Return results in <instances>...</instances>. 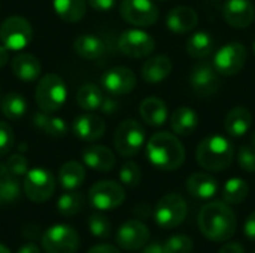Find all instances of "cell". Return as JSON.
Returning a JSON list of instances; mask_svg holds the SVG:
<instances>
[{"mask_svg": "<svg viewBox=\"0 0 255 253\" xmlns=\"http://www.w3.org/2000/svg\"><path fill=\"white\" fill-rule=\"evenodd\" d=\"M200 233L211 242L230 240L238 228V218L224 201H212L202 207L199 213Z\"/></svg>", "mask_w": 255, "mask_h": 253, "instance_id": "1", "label": "cell"}, {"mask_svg": "<svg viewBox=\"0 0 255 253\" xmlns=\"http://www.w3.org/2000/svg\"><path fill=\"white\" fill-rule=\"evenodd\" d=\"M146 157L155 169L173 171L184 164L185 149L175 134L160 131L149 137L146 143Z\"/></svg>", "mask_w": 255, "mask_h": 253, "instance_id": "2", "label": "cell"}, {"mask_svg": "<svg viewBox=\"0 0 255 253\" xmlns=\"http://www.w3.org/2000/svg\"><path fill=\"white\" fill-rule=\"evenodd\" d=\"M233 158V143L227 137L220 134L205 137L196 149V160L199 166L208 171H224L230 167Z\"/></svg>", "mask_w": 255, "mask_h": 253, "instance_id": "3", "label": "cell"}, {"mask_svg": "<svg viewBox=\"0 0 255 253\" xmlns=\"http://www.w3.org/2000/svg\"><path fill=\"white\" fill-rule=\"evenodd\" d=\"M67 98V88L64 81L54 73L40 78L34 89V100L37 107L46 113H55L63 107Z\"/></svg>", "mask_w": 255, "mask_h": 253, "instance_id": "4", "label": "cell"}, {"mask_svg": "<svg viewBox=\"0 0 255 253\" xmlns=\"http://www.w3.org/2000/svg\"><path fill=\"white\" fill-rule=\"evenodd\" d=\"M55 186L57 180L54 174L43 167L30 169L22 180V191L25 197L37 204L48 201L54 195Z\"/></svg>", "mask_w": 255, "mask_h": 253, "instance_id": "5", "label": "cell"}, {"mask_svg": "<svg viewBox=\"0 0 255 253\" xmlns=\"http://www.w3.org/2000/svg\"><path fill=\"white\" fill-rule=\"evenodd\" d=\"M145 128L136 119L123 121L114 134V146L121 157H134L145 145Z\"/></svg>", "mask_w": 255, "mask_h": 253, "instance_id": "6", "label": "cell"}, {"mask_svg": "<svg viewBox=\"0 0 255 253\" xmlns=\"http://www.w3.org/2000/svg\"><path fill=\"white\" fill-rule=\"evenodd\" d=\"M40 245L45 253H76L79 249V234L69 225L57 224L42 234Z\"/></svg>", "mask_w": 255, "mask_h": 253, "instance_id": "7", "label": "cell"}, {"mask_svg": "<svg viewBox=\"0 0 255 253\" xmlns=\"http://www.w3.org/2000/svg\"><path fill=\"white\" fill-rule=\"evenodd\" d=\"M188 213L187 201L179 194H166L154 207V219L161 228L179 227Z\"/></svg>", "mask_w": 255, "mask_h": 253, "instance_id": "8", "label": "cell"}, {"mask_svg": "<svg viewBox=\"0 0 255 253\" xmlns=\"http://www.w3.org/2000/svg\"><path fill=\"white\" fill-rule=\"evenodd\" d=\"M126 200V191L123 185L115 180L96 182L88 191L90 204L100 212H108L120 207Z\"/></svg>", "mask_w": 255, "mask_h": 253, "instance_id": "9", "label": "cell"}, {"mask_svg": "<svg viewBox=\"0 0 255 253\" xmlns=\"http://www.w3.org/2000/svg\"><path fill=\"white\" fill-rule=\"evenodd\" d=\"M33 39V28L22 16H9L0 25V42L9 51H21L30 45Z\"/></svg>", "mask_w": 255, "mask_h": 253, "instance_id": "10", "label": "cell"}, {"mask_svg": "<svg viewBox=\"0 0 255 253\" xmlns=\"http://www.w3.org/2000/svg\"><path fill=\"white\" fill-rule=\"evenodd\" d=\"M120 13L126 22L136 27L154 25L160 15L154 0H121Z\"/></svg>", "mask_w": 255, "mask_h": 253, "instance_id": "11", "label": "cell"}, {"mask_svg": "<svg viewBox=\"0 0 255 253\" xmlns=\"http://www.w3.org/2000/svg\"><path fill=\"white\" fill-rule=\"evenodd\" d=\"M247 58L248 52L245 45L232 42L217 51L214 57V66L221 76H235L245 67Z\"/></svg>", "mask_w": 255, "mask_h": 253, "instance_id": "12", "label": "cell"}, {"mask_svg": "<svg viewBox=\"0 0 255 253\" xmlns=\"http://www.w3.org/2000/svg\"><path fill=\"white\" fill-rule=\"evenodd\" d=\"M120 51L131 58H143L154 52L155 40L151 34L143 30L131 28L126 30L118 39Z\"/></svg>", "mask_w": 255, "mask_h": 253, "instance_id": "13", "label": "cell"}, {"mask_svg": "<svg viewBox=\"0 0 255 253\" xmlns=\"http://www.w3.org/2000/svg\"><path fill=\"white\" fill-rule=\"evenodd\" d=\"M191 89L199 97H211L214 95L221 86V78L217 72L214 63L202 61L196 64L191 70L190 76Z\"/></svg>", "mask_w": 255, "mask_h": 253, "instance_id": "14", "label": "cell"}, {"mask_svg": "<svg viewBox=\"0 0 255 253\" xmlns=\"http://www.w3.org/2000/svg\"><path fill=\"white\" fill-rule=\"evenodd\" d=\"M149 240V230L148 227L137 219L126 221L115 234L117 245L124 251H139L148 245Z\"/></svg>", "mask_w": 255, "mask_h": 253, "instance_id": "15", "label": "cell"}, {"mask_svg": "<svg viewBox=\"0 0 255 253\" xmlns=\"http://www.w3.org/2000/svg\"><path fill=\"white\" fill-rule=\"evenodd\" d=\"M136 75L128 67H112L102 76L103 89L112 97H121L131 92L136 86Z\"/></svg>", "mask_w": 255, "mask_h": 253, "instance_id": "16", "label": "cell"}, {"mask_svg": "<svg viewBox=\"0 0 255 253\" xmlns=\"http://www.w3.org/2000/svg\"><path fill=\"white\" fill-rule=\"evenodd\" d=\"M226 22L235 28H247L255 18V7L250 0H226L223 4Z\"/></svg>", "mask_w": 255, "mask_h": 253, "instance_id": "17", "label": "cell"}, {"mask_svg": "<svg viewBox=\"0 0 255 253\" xmlns=\"http://www.w3.org/2000/svg\"><path fill=\"white\" fill-rule=\"evenodd\" d=\"M72 131L78 139L84 142H94L103 137L106 131V124L100 116L93 113H85L73 119Z\"/></svg>", "mask_w": 255, "mask_h": 253, "instance_id": "18", "label": "cell"}, {"mask_svg": "<svg viewBox=\"0 0 255 253\" xmlns=\"http://www.w3.org/2000/svg\"><path fill=\"white\" fill-rule=\"evenodd\" d=\"M197 24H199V15L190 6H178L172 9L166 16L167 28L176 34L190 33L197 27Z\"/></svg>", "mask_w": 255, "mask_h": 253, "instance_id": "19", "label": "cell"}, {"mask_svg": "<svg viewBox=\"0 0 255 253\" xmlns=\"http://www.w3.org/2000/svg\"><path fill=\"white\" fill-rule=\"evenodd\" d=\"M82 161L84 164L96 171H111L115 167V155L114 152L100 145L88 146L82 151Z\"/></svg>", "mask_w": 255, "mask_h": 253, "instance_id": "20", "label": "cell"}, {"mask_svg": "<svg viewBox=\"0 0 255 253\" xmlns=\"http://www.w3.org/2000/svg\"><path fill=\"white\" fill-rule=\"evenodd\" d=\"M217 179L208 173H193L187 179V191L197 200H211L218 194Z\"/></svg>", "mask_w": 255, "mask_h": 253, "instance_id": "21", "label": "cell"}, {"mask_svg": "<svg viewBox=\"0 0 255 253\" xmlns=\"http://www.w3.org/2000/svg\"><path fill=\"white\" fill-rule=\"evenodd\" d=\"M10 69L12 73L24 82H33L34 79L39 78L40 72H42V66L40 61L31 55V54H18L16 57L12 58L10 61Z\"/></svg>", "mask_w": 255, "mask_h": 253, "instance_id": "22", "label": "cell"}, {"mask_svg": "<svg viewBox=\"0 0 255 253\" xmlns=\"http://www.w3.org/2000/svg\"><path fill=\"white\" fill-rule=\"evenodd\" d=\"M173 64L167 55H155L145 61L142 66V78L148 84L163 82L172 73Z\"/></svg>", "mask_w": 255, "mask_h": 253, "instance_id": "23", "label": "cell"}, {"mask_svg": "<svg viewBox=\"0 0 255 253\" xmlns=\"http://www.w3.org/2000/svg\"><path fill=\"white\" fill-rule=\"evenodd\" d=\"M139 113H140V118L148 125H151V127H160L169 118L167 106L158 97H148V98H145L140 103Z\"/></svg>", "mask_w": 255, "mask_h": 253, "instance_id": "24", "label": "cell"}, {"mask_svg": "<svg viewBox=\"0 0 255 253\" xmlns=\"http://www.w3.org/2000/svg\"><path fill=\"white\" fill-rule=\"evenodd\" d=\"M253 125V115L247 107L238 106L232 109L224 121V128L229 136L232 137H242L245 136Z\"/></svg>", "mask_w": 255, "mask_h": 253, "instance_id": "25", "label": "cell"}, {"mask_svg": "<svg viewBox=\"0 0 255 253\" xmlns=\"http://www.w3.org/2000/svg\"><path fill=\"white\" fill-rule=\"evenodd\" d=\"M197 125H199V116L188 106L175 109L170 116V127L173 133L178 136H191L197 130Z\"/></svg>", "mask_w": 255, "mask_h": 253, "instance_id": "26", "label": "cell"}, {"mask_svg": "<svg viewBox=\"0 0 255 253\" xmlns=\"http://www.w3.org/2000/svg\"><path fill=\"white\" fill-rule=\"evenodd\" d=\"M85 180V169L78 161H67L60 167L58 183L66 191H75Z\"/></svg>", "mask_w": 255, "mask_h": 253, "instance_id": "27", "label": "cell"}, {"mask_svg": "<svg viewBox=\"0 0 255 253\" xmlns=\"http://www.w3.org/2000/svg\"><path fill=\"white\" fill-rule=\"evenodd\" d=\"M73 49L84 60H97L105 54L106 46L100 37L94 34H82L75 39Z\"/></svg>", "mask_w": 255, "mask_h": 253, "instance_id": "28", "label": "cell"}, {"mask_svg": "<svg viewBox=\"0 0 255 253\" xmlns=\"http://www.w3.org/2000/svg\"><path fill=\"white\" fill-rule=\"evenodd\" d=\"M185 48H187V52L190 57L202 60L212 54V51L215 48V40H214L212 34L208 31H196L188 37Z\"/></svg>", "mask_w": 255, "mask_h": 253, "instance_id": "29", "label": "cell"}, {"mask_svg": "<svg viewBox=\"0 0 255 253\" xmlns=\"http://www.w3.org/2000/svg\"><path fill=\"white\" fill-rule=\"evenodd\" d=\"M33 124L42 130L46 136H51V137H64L69 131V127L66 124L64 119L61 118H55V116H51V113H46V112H39L34 115L33 118Z\"/></svg>", "mask_w": 255, "mask_h": 253, "instance_id": "30", "label": "cell"}, {"mask_svg": "<svg viewBox=\"0 0 255 253\" xmlns=\"http://www.w3.org/2000/svg\"><path fill=\"white\" fill-rule=\"evenodd\" d=\"M55 13L66 22H78L87 12L85 0H54Z\"/></svg>", "mask_w": 255, "mask_h": 253, "instance_id": "31", "label": "cell"}, {"mask_svg": "<svg viewBox=\"0 0 255 253\" xmlns=\"http://www.w3.org/2000/svg\"><path fill=\"white\" fill-rule=\"evenodd\" d=\"M103 91L94 85V84H85L78 89L76 94V101L78 106L85 110V112H94V110H100V106L103 103Z\"/></svg>", "mask_w": 255, "mask_h": 253, "instance_id": "32", "label": "cell"}, {"mask_svg": "<svg viewBox=\"0 0 255 253\" xmlns=\"http://www.w3.org/2000/svg\"><path fill=\"white\" fill-rule=\"evenodd\" d=\"M0 109L4 118L9 121H19L27 110V101L25 98L18 92H9L6 94L0 101Z\"/></svg>", "mask_w": 255, "mask_h": 253, "instance_id": "33", "label": "cell"}, {"mask_svg": "<svg viewBox=\"0 0 255 253\" xmlns=\"http://www.w3.org/2000/svg\"><path fill=\"white\" fill-rule=\"evenodd\" d=\"M223 200L227 204H241L247 200L250 194L248 183L241 177L229 179L223 186Z\"/></svg>", "mask_w": 255, "mask_h": 253, "instance_id": "34", "label": "cell"}, {"mask_svg": "<svg viewBox=\"0 0 255 253\" xmlns=\"http://www.w3.org/2000/svg\"><path fill=\"white\" fill-rule=\"evenodd\" d=\"M85 206V197L75 191H67L64 194H61L57 200V210L61 216H75L78 215Z\"/></svg>", "mask_w": 255, "mask_h": 253, "instance_id": "35", "label": "cell"}, {"mask_svg": "<svg viewBox=\"0 0 255 253\" xmlns=\"http://www.w3.org/2000/svg\"><path fill=\"white\" fill-rule=\"evenodd\" d=\"M88 230L91 236L97 239H108L111 237V233H112L109 219L102 213H93L88 218Z\"/></svg>", "mask_w": 255, "mask_h": 253, "instance_id": "36", "label": "cell"}, {"mask_svg": "<svg viewBox=\"0 0 255 253\" xmlns=\"http://www.w3.org/2000/svg\"><path fill=\"white\" fill-rule=\"evenodd\" d=\"M120 180L123 185L128 188H136L142 180L140 167L134 161H127L120 169Z\"/></svg>", "mask_w": 255, "mask_h": 253, "instance_id": "37", "label": "cell"}, {"mask_svg": "<svg viewBox=\"0 0 255 253\" xmlns=\"http://www.w3.org/2000/svg\"><path fill=\"white\" fill-rule=\"evenodd\" d=\"M166 253H191L193 252V240L184 234H175L169 237L164 243Z\"/></svg>", "mask_w": 255, "mask_h": 253, "instance_id": "38", "label": "cell"}, {"mask_svg": "<svg viewBox=\"0 0 255 253\" xmlns=\"http://www.w3.org/2000/svg\"><path fill=\"white\" fill-rule=\"evenodd\" d=\"M239 167L247 173H255V146H241L238 151Z\"/></svg>", "mask_w": 255, "mask_h": 253, "instance_id": "39", "label": "cell"}, {"mask_svg": "<svg viewBox=\"0 0 255 253\" xmlns=\"http://www.w3.org/2000/svg\"><path fill=\"white\" fill-rule=\"evenodd\" d=\"M6 169L7 171L15 176V177H21V176H25V173L28 171V163L25 160L24 155L21 154H13L10 155L7 160H6Z\"/></svg>", "mask_w": 255, "mask_h": 253, "instance_id": "40", "label": "cell"}, {"mask_svg": "<svg viewBox=\"0 0 255 253\" xmlns=\"http://www.w3.org/2000/svg\"><path fill=\"white\" fill-rule=\"evenodd\" d=\"M13 148V131L10 125L0 121V157H4Z\"/></svg>", "mask_w": 255, "mask_h": 253, "instance_id": "41", "label": "cell"}, {"mask_svg": "<svg viewBox=\"0 0 255 253\" xmlns=\"http://www.w3.org/2000/svg\"><path fill=\"white\" fill-rule=\"evenodd\" d=\"M117 0H88V4L97 12H109L114 9Z\"/></svg>", "mask_w": 255, "mask_h": 253, "instance_id": "42", "label": "cell"}, {"mask_svg": "<svg viewBox=\"0 0 255 253\" xmlns=\"http://www.w3.org/2000/svg\"><path fill=\"white\" fill-rule=\"evenodd\" d=\"M100 110H102L103 113H106V115H112V113H115V112L118 110V101H117L112 95L105 97V98H103V103H102V106H100Z\"/></svg>", "mask_w": 255, "mask_h": 253, "instance_id": "43", "label": "cell"}, {"mask_svg": "<svg viewBox=\"0 0 255 253\" xmlns=\"http://www.w3.org/2000/svg\"><path fill=\"white\" fill-rule=\"evenodd\" d=\"M244 233H245L247 239H250L251 242H255V212H253L247 218L245 225H244Z\"/></svg>", "mask_w": 255, "mask_h": 253, "instance_id": "44", "label": "cell"}, {"mask_svg": "<svg viewBox=\"0 0 255 253\" xmlns=\"http://www.w3.org/2000/svg\"><path fill=\"white\" fill-rule=\"evenodd\" d=\"M134 215L139 218V219H142V221H145V219H148L151 215L154 216V209H151L148 204H145V203H142V204H137L136 207H134Z\"/></svg>", "mask_w": 255, "mask_h": 253, "instance_id": "45", "label": "cell"}, {"mask_svg": "<svg viewBox=\"0 0 255 253\" xmlns=\"http://www.w3.org/2000/svg\"><path fill=\"white\" fill-rule=\"evenodd\" d=\"M87 253H121L118 251V248L112 246V245H108V243H103V245H96L93 246Z\"/></svg>", "mask_w": 255, "mask_h": 253, "instance_id": "46", "label": "cell"}, {"mask_svg": "<svg viewBox=\"0 0 255 253\" xmlns=\"http://www.w3.org/2000/svg\"><path fill=\"white\" fill-rule=\"evenodd\" d=\"M218 253H245V249H244V246H242L241 243L232 242V243L224 245V246L220 249V252Z\"/></svg>", "mask_w": 255, "mask_h": 253, "instance_id": "47", "label": "cell"}, {"mask_svg": "<svg viewBox=\"0 0 255 253\" xmlns=\"http://www.w3.org/2000/svg\"><path fill=\"white\" fill-rule=\"evenodd\" d=\"M142 253H166L164 252V245L158 243V242H152L143 248Z\"/></svg>", "mask_w": 255, "mask_h": 253, "instance_id": "48", "label": "cell"}, {"mask_svg": "<svg viewBox=\"0 0 255 253\" xmlns=\"http://www.w3.org/2000/svg\"><path fill=\"white\" fill-rule=\"evenodd\" d=\"M16 253H42V252H40L39 246H36L34 243H27V245L21 246Z\"/></svg>", "mask_w": 255, "mask_h": 253, "instance_id": "49", "label": "cell"}, {"mask_svg": "<svg viewBox=\"0 0 255 253\" xmlns=\"http://www.w3.org/2000/svg\"><path fill=\"white\" fill-rule=\"evenodd\" d=\"M9 49L4 46V45H0V67L6 66L7 61H9Z\"/></svg>", "mask_w": 255, "mask_h": 253, "instance_id": "50", "label": "cell"}, {"mask_svg": "<svg viewBox=\"0 0 255 253\" xmlns=\"http://www.w3.org/2000/svg\"><path fill=\"white\" fill-rule=\"evenodd\" d=\"M7 174H9V171H7V169H6V166L0 163V191H1V185H3V180H4V179L7 177ZM0 206H1V201H0Z\"/></svg>", "mask_w": 255, "mask_h": 253, "instance_id": "51", "label": "cell"}, {"mask_svg": "<svg viewBox=\"0 0 255 253\" xmlns=\"http://www.w3.org/2000/svg\"><path fill=\"white\" fill-rule=\"evenodd\" d=\"M0 253H12V252H10V249H9L6 245L0 243Z\"/></svg>", "mask_w": 255, "mask_h": 253, "instance_id": "52", "label": "cell"}, {"mask_svg": "<svg viewBox=\"0 0 255 253\" xmlns=\"http://www.w3.org/2000/svg\"><path fill=\"white\" fill-rule=\"evenodd\" d=\"M251 140H253V146H255V133L253 134V139H251Z\"/></svg>", "mask_w": 255, "mask_h": 253, "instance_id": "53", "label": "cell"}, {"mask_svg": "<svg viewBox=\"0 0 255 253\" xmlns=\"http://www.w3.org/2000/svg\"><path fill=\"white\" fill-rule=\"evenodd\" d=\"M253 49H254V54H255V40H254V43H253Z\"/></svg>", "mask_w": 255, "mask_h": 253, "instance_id": "54", "label": "cell"}, {"mask_svg": "<svg viewBox=\"0 0 255 253\" xmlns=\"http://www.w3.org/2000/svg\"><path fill=\"white\" fill-rule=\"evenodd\" d=\"M155 1H166V0H155Z\"/></svg>", "mask_w": 255, "mask_h": 253, "instance_id": "55", "label": "cell"}, {"mask_svg": "<svg viewBox=\"0 0 255 253\" xmlns=\"http://www.w3.org/2000/svg\"><path fill=\"white\" fill-rule=\"evenodd\" d=\"M253 253H255V251H254V252H253Z\"/></svg>", "mask_w": 255, "mask_h": 253, "instance_id": "56", "label": "cell"}]
</instances>
